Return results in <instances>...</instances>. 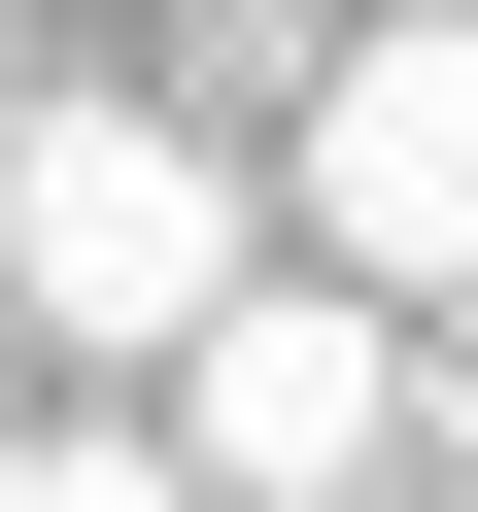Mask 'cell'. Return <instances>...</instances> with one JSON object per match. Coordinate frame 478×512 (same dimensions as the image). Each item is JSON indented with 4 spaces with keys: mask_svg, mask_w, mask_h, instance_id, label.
Here are the masks:
<instances>
[{
    "mask_svg": "<svg viewBox=\"0 0 478 512\" xmlns=\"http://www.w3.org/2000/svg\"><path fill=\"white\" fill-rule=\"evenodd\" d=\"M274 239H239V171L171 103H69V69H0V342H69V376H171Z\"/></svg>",
    "mask_w": 478,
    "mask_h": 512,
    "instance_id": "obj_1",
    "label": "cell"
},
{
    "mask_svg": "<svg viewBox=\"0 0 478 512\" xmlns=\"http://www.w3.org/2000/svg\"><path fill=\"white\" fill-rule=\"evenodd\" d=\"M410 274H342V239H308V274H239L205 342H171V444H205V512H342L376 444H410V342H376Z\"/></svg>",
    "mask_w": 478,
    "mask_h": 512,
    "instance_id": "obj_2",
    "label": "cell"
},
{
    "mask_svg": "<svg viewBox=\"0 0 478 512\" xmlns=\"http://www.w3.org/2000/svg\"><path fill=\"white\" fill-rule=\"evenodd\" d=\"M274 205L342 239V274H410V308H478V0H444V35H342V69H308V137H274Z\"/></svg>",
    "mask_w": 478,
    "mask_h": 512,
    "instance_id": "obj_3",
    "label": "cell"
},
{
    "mask_svg": "<svg viewBox=\"0 0 478 512\" xmlns=\"http://www.w3.org/2000/svg\"><path fill=\"white\" fill-rule=\"evenodd\" d=\"M137 478H205L171 376H35V410H0V512H137Z\"/></svg>",
    "mask_w": 478,
    "mask_h": 512,
    "instance_id": "obj_4",
    "label": "cell"
}]
</instances>
